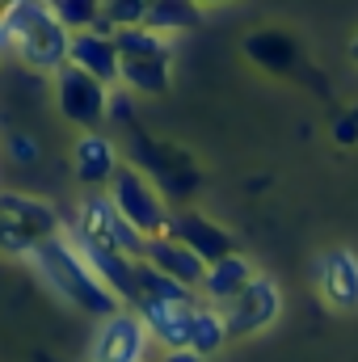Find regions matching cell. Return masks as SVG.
Masks as SVG:
<instances>
[{
	"mask_svg": "<svg viewBox=\"0 0 358 362\" xmlns=\"http://www.w3.org/2000/svg\"><path fill=\"white\" fill-rule=\"evenodd\" d=\"M114 206H118L144 236H161L165 223H169V211H165L156 185H152L148 177H139L135 169L114 173Z\"/></svg>",
	"mask_w": 358,
	"mask_h": 362,
	"instance_id": "obj_2",
	"label": "cell"
},
{
	"mask_svg": "<svg viewBox=\"0 0 358 362\" xmlns=\"http://www.w3.org/2000/svg\"><path fill=\"white\" fill-rule=\"evenodd\" d=\"M333 144H337V148H354L358 144V118L354 114H342V118L333 122Z\"/></svg>",
	"mask_w": 358,
	"mask_h": 362,
	"instance_id": "obj_12",
	"label": "cell"
},
{
	"mask_svg": "<svg viewBox=\"0 0 358 362\" xmlns=\"http://www.w3.org/2000/svg\"><path fill=\"white\" fill-rule=\"evenodd\" d=\"M245 51H249V59H253V64H262L266 72H291V68H295V59H299L295 38H291V34H278V30L249 34Z\"/></svg>",
	"mask_w": 358,
	"mask_h": 362,
	"instance_id": "obj_8",
	"label": "cell"
},
{
	"mask_svg": "<svg viewBox=\"0 0 358 362\" xmlns=\"http://www.w3.org/2000/svg\"><path fill=\"white\" fill-rule=\"evenodd\" d=\"M148 337H152V329L144 316L110 312V320L101 325V337H97V362H144Z\"/></svg>",
	"mask_w": 358,
	"mask_h": 362,
	"instance_id": "obj_3",
	"label": "cell"
},
{
	"mask_svg": "<svg viewBox=\"0 0 358 362\" xmlns=\"http://www.w3.org/2000/svg\"><path fill=\"white\" fill-rule=\"evenodd\" d=\"M165 232H169L173 240H181V245H190L198 257H207V266L219 262V257H228V253H236L232 236H228L219 223H211L207 215H198V211H169Z\"/></svg>",
	"mask_w": 358,
	"mask_h": 362,
	"instance_id": "obj_4",
	"label": "cell"
},
{
	"mask_svg": "<svg viewBox=\"0 0 358 362\" xmlns=\"http://www.w3.org/2000/svg\"><path fill=\"white\" fill-rule=\"evenodd\" d=\"M114 173V144H105V139H97V135H85L81 139V177L89 181H105Z\"/></svg>",
	"mask_w": 358,
	"mask_h": 362,
	"instance_id": "obj_11",
	"label": "cell"
},
{
	"mask_svg": "<svg viewBox=\"0 0 358 362\" xmlns=\"http://www.w3.org/2000/svg\"><path fill=\"white\" fill-rule=\"evenodd\" d=\"M249 278H253V266L241 257V253H228V257H219V262H211L207 274H202V295L211 299V303H232L245 286H249Z\"/></svg>",
	"mask_w": 358,
	"mask_h": 362,
	"instance_id": "obj_7",
	"label": "cell"
},
{
	"mask_svg": "<svg viewBox=\"0 0 358 362\" xmlns=\"http://www.w3.org/2000/svg\"><path fill=\"white\" fill-rule=\"evenodd\" d=\"M350 59H354V64H358V38H354V42H350Z\"/></svg>",
	"mask_w": 358,
	"mask_h": 362,
	"instance_id": "obj_13",
	"label": "cell"
},
{
	"mask_svg": "<svg viewBox=\"0 0 358 362\" xmlns=\"http://www.w3.org/2000/svg\"><path fill=\"white\" fill-rule=\"evenodd\" d=\"M232 333H228V316H224V308L219 303H198L194 308V325H190V350H198V354H215V350H224V341H228Z\"/></svg>",
	"mask_w": 358,
	"mask_h": 362,
	"instance_id": "obj_9",
	"label": "cell"
},
{
	"mask_svg": "<svg viewBox=\"0 0 358 362\" xmlns=\"http://www.w3.org/2000/svg\"><path fill=\"white\" fill-rule=\"evenodd\" d=\"M278 312H282V295H278L274 278H266V274H253L249 286H245L232 303H224V316H228V333H232V337H253V333H262L266 325L278 320Z\"/></svg>",
	"mask_w": 358,
	"mask_h": 362,
	"instance_id": "obj_1",
	"label": "cell"
},
{
	"mask_svg": "<svg viewBox=\"0 0 358 362\" xmlns=\"http://www.w3.org/2000/svg\"><path fill=\"white\" fill-rule=\"evenodd\" d=\"M350 114H354V118H358V105H354V110H350Z\"/></svg>",
	"mask_w": 358,
	"mask_h": 362,
	"instance_id": "obj_14",
	"label": "cell"
},
{
	"mask_svg": "<svg viewBox=\"0 0 358 362\" xmlns=\"http://www.w3.org/2000/svg\"><path fill=\"white\" fill-rule=\"evenodd\" d=\"M144 257L156 266V270L173 274L178 282H185V286H202V274H207V257H198L190 245H181V240H173L169 232H161V236H148V249H144Z\"/></svg>",
	"mask_w": 358,
	"mask_h": 362,
	"instance_id": "obj_6",
	"label": "cell"
},
{
	"mask_svg": "<svg viewBox=\"0 0 358 362\" xmlns=\"http://www.w3.org/2000/svg\"><path fill=\"white\" fill-rule=\"evenodd\" d=\"M144 21L152 30H190L198 25V0H152Z\"/></svg>",
	"mask_w": 358,
	"mask_h": 362,
	"instance_id": "obj_10",
	"label": "cell"
},
{
	"mask_svg": "<svg viewBox=\"0 0 358 362\" xmlns=\"http://www.w3.org/2000/svg\"><path fill=\"white\" fill-rule=\"evenodd\" d=\"M316 278H321L325 299L337 312H354L358 308V253L354 249H329L316 262Z\"/></svg>",
	"mask_w": 358,
	"mask_h": 362,
	"instance_id": "obj_5",
	"label": "cell"
}]
</instances>
